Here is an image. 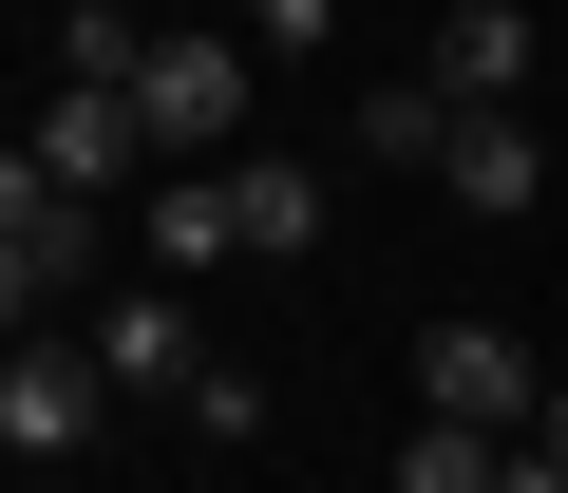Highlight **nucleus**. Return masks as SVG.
<instances>
[{
  "instance_id": "nucleus-6",
  "label": "nucleus",
  "mask_w": 568,
  "mask_h": 493,
  "mask_svg": "<svg viewBox=\"0 0 568 493\" xmlns=\"http://www.w3.org/2000/svg\"><path fill=\"white\" fill-rule=\"evenodd\" d=\"M133 266H152V285L246 266V190H227V171H152V190H133Z\"/></svg>"
},
{
  "instance_id": "nucleus-2",
  "label": "nucleus",
  "mask_w": 568,
  "mask_h": 493,
  "mask_svg": "<svg viewBox=\"0 0 568 493\" xmlns=\"http://www.w3.org/2000/svg\"><path fill=\"white\" fill-rule=\"evenodd\" d=\"M246 77H265V58H246V39H209V20H190V39H152V77H133L152 152H171V171H227V152H246Z\"/></svg>"
},
{
  "instance_id": "nucleus-13",
  "label": "nucleus",
  "mask_w": 568,
  "mask_h": 493,
  "mask_svg": "<svg viewBox=\"0 0 568 493\" xmlns=\"http://www.w3.org/2000/svg\"><path fill=\"white\" fill-rule=\"evenodd\" d=\"M511 474V436H474V417H417L398 436V493H493Z\"/></svg>"
},
{
  "instance_id": "nucleus-10",
  "label": "nucleus",
  "mask_w": 568,
  "mask_h": 493,
  "mask_svg": "<svg viewBox=\"0 0 568 493\" xmlns=\"http://www.w3.org/2000/svg\"><path fill=\"white\" fill-rule=\"evenodd\" d=\"M455 114H474V95L379 77V95H342V152H361V171H436V152H455Z\"/></svg>"
},
{
  "instance_id": "nucleus-1",
  "label": "nucleus",
  "mask_w": 568,
  "mask_h": 493,
  "mask_svg": "<svg viewBox=\"0 0 568 493\" xmlns=\"http://www.w3.org/2000/svg\"><path fill=\"white\" fill-rule=\"evenodd\" d=\"M95 247H133V228H114L95 190H58V171L20 152V171H0V323L39 342V323H58V304L95 285Z\"/></svg>"
},
{
  "instance_id": "nucleus-3",
  "label": "nucleus",
  "mask_w": 568,
  "mask_h": 493,
  "mask_svg": "<svg viewBox=\"0 0 568 493\" xmlns=\"http://www.w3.org/2000/svg\"><path fill=\"white\" fill-rule=\"evenodd\" d=\"M417 417H474V436H530V417H549V361H530L511 323H474V304H455V323H417Z\"/></svg>"
},
{
  "instance_id": "nucleus-11",
  "label": "nucleus",
  "mask_w": 568,
  "mask_h": 493,
  "mask_svg": "<svg viewBox=\"0 0 568 493\" xmlns=\"http://www.w3.org/2000/svg\"><path fill=\"white\" fill-rule=\"evenodd\" d=\"M227 190H246V247H323V171L304 152H227Z\"/></svg>"
},
{
  "instance_id": "nucleus-16",
  "label": "nucleus",
  "mask_w": 568,
  "mask_h": 493,
  "mask_svg": "<svg viewBox=\"0 0 568 493\" xmlns=\"http://www.w3.org/2000/svg\"><path fill=\"white\" fill-rule=\"evenodd\" d=\"M530 436H549V455H568V380H549V417H530Z\"/></svg>"
},
{
  "instance_id": "nucleus-12",
  "label": "nucleus",
  "mask_w": 568,
  "mask_h": 493,
  "mask_svg": "<svg viewBox=\"0 0 568 493\" xmlns=\"http://www.w3.org/2000/svg\"><path fill=\"white\" fill-rule=\"evenodd\" d=\"M58 77L77 95H133L152 77V20H133V0H77V20H58Z\"/></svg>"
},
{
  "instance_id": "nucleus-7",
  "label": "nucleus",
  "mask_w": 568,
  "mask_h": 493,
  "mask_svg": "<svg viewBox=\"0 0 568 493\" xmlns=\"http://www.w3.org/2000/svg\"><path fill=\"white\" fill-rule=\"evenodd\" d=\"M95 361H114V399H171V417H190V380H209V342H190V285H133V304H95Z\"/></svg>"
},
{
  "instance_id": "nucleus-8",
  "label": "nucleus",
  "mask_w": 568,
  "mask_h": 493,
  "mask_svg": "<svg viewBox=\"0 0 568 493\" xmlns=\"http://www.w3.org/2000/svg\"><path fill=\"white\" fill-rule=\"evenodd\" d=\"M436 190H455L474 228H511V209H549V133H530V114H455V152H436Z\"/></svg>"
},
{
  "instance_id": "nucleus-9",
  "label": "nucleus",
  "mask_w": 568,
  "mask_h": 493,
  "mask_svg": "<svg viewBox=\"0 0 568 493\" xmlns=\"http://www.w3.org/2000/svg\"><path fill=\"white\" fill-rule=\"evenodd\" d=\"M417 77H436V95H474V114H511V95H530V0H455Z\"/></svg>"
},
{
  "instance_id": "nucleus-15",
  "label": "nucleus",
  "mask_w": 568,
  "mask_h": 493,
  "mask_svg": "<svg viewBox=\"0 0 568 493\" xmlns=\"http://www.w3.org/2000/svg\"><path fill=\"white\" fill-rule=\"evenodd\" d=\"M493 493H568V455H549V436H511V474H493Z\"/></svg>"
},
{
  "instance_id": "nucleus-14",
  "label": "nucleus",
  "mask_w": 568,
  "mask_h": 493,
  "mask_svg": "<svg viewBox=\"0 0 568 493\" xmlns=\"http://www.w3.org/2000/svg\"><path fill=\"white\" fill-rule=\"evenodd\" d=\"M227 39H246V58H323V39H342V0H246Z\"/></svg>"
},
{
  "instance_id": "nucleus-5",
  "label": "nucleus",
  "mask_w": 568,
  "mask_h": 493,
  "mask_svg": "<svg viewBox=\"0 0 568 493\" xmlns=\"http://www.w3.org/2000/svg\"><path fill=\"white\" fill-rule=\"evenodd\" d=\"M20 152H39V171H58V190H95V209H114V190H152V171H171V152H152V114H133V95H77V77H58V95H39V133H20Z\"/></svg>"
},
{
  "instance_id": "nucleus-4",
  "label": "nucleus",
  "mask_w": 568,
  "mask_h": 493,
  "mask_svg": "<svg viewBox=\"0 0 568 493\" xmlns=\"http://www.w3.org/2000/svg\"><path fill=\"white\" fill-rule=\"evenodd\" d=\"M95 399H114V361H95V342H58V323H39V342H20V361H0V455H20V474H58V455H77V436H95Z\"/></svg>"
}]
</instances>
